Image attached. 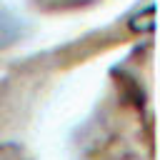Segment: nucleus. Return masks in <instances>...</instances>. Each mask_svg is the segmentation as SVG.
I'll use <instances>...</instances> for the list:
<instances>
[{"mask_svg": "<svg viewBox=\"0 0 160 160\" xmlns=\"http://www.w3.org/2000/svg\"><path fill=\"white\" fill-rule=\"evenodd\" d=\"M22 35H25V22H22L8 5L0 2V50L15 45Z\"/></svg>", "mask_w": 160, "mask_h": 160, "instance_id": "f257e3e1", "label": "nucleus"}]
</instances>
